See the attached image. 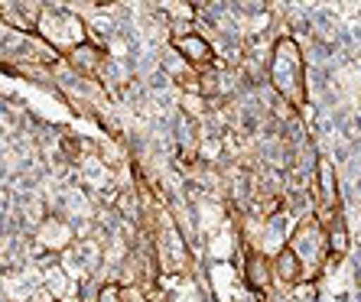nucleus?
I'll list each match as a JSON object with an SVG mask.
<instances>
[]
</instances>
